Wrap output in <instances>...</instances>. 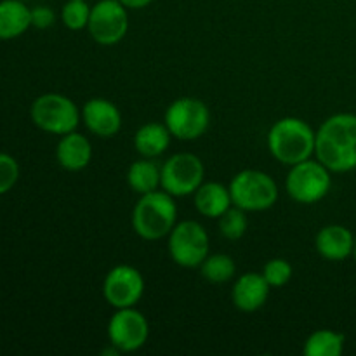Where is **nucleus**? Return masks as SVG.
I'll return each mask as SVG.
<instances>
[{
    "mask_svg": "<svg viewBox=\"0 0 356 356\" xmlns=\"http://www.w3.org/2000/svg\"><path fill=\"white\" fill-rule=\"evenodd\" d=\"M315 156L332 174L356 169V115L336 113L316 131Z\"/></svg>",
    "mask_w": 356,
    "mask_h": 356,
    "instance_id": "1",
    "label": "nucleus"
},
{
    "mask_svg": "<svg viewBox=\"0 0 356 356\" xmlns=\"http://www.w3.org/2000/svg\"><path fill=\"white\" fill-rule=\"evenodd\" d=\"M316 131L306 120L284 117L271 125L268 132V149L277 162L296 165L315 155Z\"/></svg>",
    "mask_w": 356,
    "mask_h": 356,
    "instance_id": "2",
    "label": "nucleus"
},
{
    "mask_svg": "<svg viewBox=\"0 0 356 356\" xmlns=\"http://www.w3.org/2000/svg\"><path fill=\"white\" fill-rule=\"evenodd\" d=\"M131 225L136 235L148 242L169 236L177 225V205L172 195L163 190L141 195L132 209Z\"/></svg>",
    "mask_w": 356,
    "mask_h": 356,
    "instance_id": "3",
    "label": "nucleus"
},
{
    "mask_svg": "<svg viewBox=\"0 0 356 356\" xmlns=\"http://www.w3.org/2000/svg\"><path fill=\"white\" fill-rule=\"evenodd\" d=\"M30 117L40 131L61 138L76 131L82 120V110L65 94L45 92L31 103Z\"/></svg>",
    "mask_w": 356,
    "mask_h": 356,
    "instance_id": "4",
    "label": "nucleus"
},
{
    "mask_svg": "<svg viewBox=\"0 0 356 356\" xmlns=\"http://www.w3.org/2000/svg\"><path fill=\"white\" fill-rule=\"evenodd\" d=\"M233 205L245 212H263L273 207L278 200L277 181L268 172L245 169L235 174L229 183Z\"/></svg>",
    "mask_w": 356,
    "mask_h": 356,
    "instance_id": "5",
    "label": "nucleus"
},
{
    "mask_svg": "<svg viewBox=\"0 0 356 356\" xmlns=\"http://www.w3.org/2000/svg\"><path fill=\"white\" fill-rule=\"evenodd\" d=\"M332 188V172L318 160H305L291 167L285 177L289 197L302 205L318 204Z\"/></svg>",
    "mask_w": 356,
    "mask_h": 356,
    "instance_id": "6",
    "label": "nucleus"
},
{
    "mask_svg": "<svg viewBox=\"0 0 356 356\" xmlns=\"http://www.w3.org/2000/svg\"><path fill=\"white\" fill-rule=\"evenodd\" d=\"M170 259L181 268H200L205 257L209 256V240L204 226L193 219L177 221L172 232L167 236Z\"/></svg>",
    "mask_w": 356,
    "mask_h": 356,
    "instance_id": "7",
    "label": "nucleus"
},
{
    "mask_svg": "<svg viewBox=\"0 0 356 356\" xmlns=\"http://www.w3.org/2000/svg\"><path fill=\"white\" fill-rule=\"evenodd\" d=\"M163 124L172 138L179 141H195L207 132L211 124L209 106L198 97L184 96L174 99L165 110Z\"/></svg>",
    "mask_w": 356,
    "mask_h": 356,
    "instance_id": "8",
    "label": "nucleus"
},
{
    "mask_svg": "<svg viewBox=\"0 0 356 356\" xmlns=\"http://www.w3.org/2000/svg\"><path fill=\"white\" fill-rule=\"evenodd\" d=\"M205 177L204 162L193 153H176L162 165L160 188L169 195L190 197L200 188Z\"/></svg>",
    "mask_w": 356,
    "mask_h": 356,
    "instance_id": "9",
    "label": "nucleus"
},
{
    "mask_svg": "<svg viewBox=\"0 0 356 356\" xmlns=\"http://www.w3.org/2000/svg\"><path fill=\"white\" fill-rule=\"evenodd\" d=\"M127 7L118 0H99L90 9L89 31L90 38L99 45H117L129 31Z\"/></svg>",
    "mask_w": 356,
    "mask_h": 356,
    "instance_id": "10",
    "label": "nucleus"
},
{
    "mask_svg": "<svg viewBox=\"0 0 356 356\" xmlns=\"http://www.w3.org/2000/svg\"><path fill=\"white\" fill-rule=\"evenodd\" d=\"M145 294V278L138 268L118 264L103 280V298L111 308H134Z\"/></svg>",
    "mask_w": 356,
    "mask_h": 356,
    "instance_id": "11",
    "label": "nucleus"
},
{
    "mask_svg": "<svg viewBox=\"0 0 356 356\" xmlns=\"http://www.w3.org/2000/svg\"><path fill=\"white\" fill-rule=\"evenodd\" d=\"M149 337V323L136 308L115 309L108 322V339L122 353L141 350Z\"/></svg>",
    "mask_w": 356,
    "mask_h": 356,
    "instance_id": "12",
    "label": "nucleus"
},
{
    "mask_svg": "<svg viewBox=\"0 0 356 356\" xmlns=\"http://www.w3.org/2000/svg\"><path fill=\"white\" fill-rule=\"evenodd\" d=\"M82 122L90 134L103 139L117 136L124 124L117 104L104 97H92L83 104Z\"/></svg>",
    "mask_w": 356,
    "mask_h": 356,
    "instance_id": "13",
    "label": "nucleus"
},
{
    "mask_svg": "<svg viewBox=\"0 0 356 356\" xmlns=\"http://www.w3.org/2000/svg\"><path fill=\"white\" fill-rule=\"evenodd\" d=\"M270 291L271 287L263 273L250 271V273L240 275L235 280L232 289V301L240 312L254 313L266 305Z\"/></svg>",
    "mask_w": 356,
    "mask_h": 356,
    "instance_id": "14",
    "label": "nucleus"
},
{
    "mask_svg": "<svg viewBox=\"0 0 356 356\" xmlns=\"http://www.w3.org/2000/svg\"><path fill=\"white\" fill-rule=\"evenodd\" d=\"M316 252L330 263H341L353 256L355 235L343 225L323 226L315 238Z\"/></svg>",
    "mask_w": 356,
    "mask_h": 356,
    "instance_id": "15",
    "label": "nucleus"
},
{
    "mask_svg": "<svg viewBox=\"0 0 356 356\" xmlns=\"http://www.w3.org/2000/svg\"><path fill=\"white\" fill-rule=\"evenodd\" d=\"M56 160L59 165L70 172H79L86 169L92 160V145L80 132L73 131L61 136L56 146Z\"/></svg>",
    "mask_w": 356,
    "mask_h": 356,
    "instance_id": "16",
    "label": "nucleus"
},
{
    "mask_svg": "<svg viewBox=\"0 0 356 356\" xmlns=\"http://www.w3.org/2000/svg\"><path fill=\"white\" fill-rule=\"evenodd\" d=\"M193 202L198 214L211 219H219L233 205L229 188L218 181H204L193 193Z\"/></svg>",
    "mask_w": 356,
    "mask_h": 356,
    "instance_id": "17",
    "label": "nucleus"
},
{
    "mask_svg": "<svg viewBox=\"0 0 356 356\" xmlns=\"http://www.w3.org/2000/svg\"><path fill=\"white\" fill-rule=\"evenodd\" d=\"M31 26V9L24 0H0V40H14Z\"/></svg>",
    "mask_w": 356,
    "mask_h": 356,
    "instance_id": "18",
    "label": "nucleus"
},
{
    "mask_svg": "<svg viewBox=\"0 0 356 356\" xmlns=\"http://www.w3.org/2000/svg\"><path fill=\"white\" fill-rule=\"evenodd\" d=\"M172 134L165 124L148 122L141 125L134 134V148L145 159H156L169 149Z\"/></svg>",
    "mask_w": 356,
    "mask_h": 356,
    "instance_id": "19",
    "label": "nucleus"
},
{
    "mask_svg": "<svg viewBox=\"0 0 356 356\" xmlns=\"http://www.w3.org/2000/svg\"><path fill=\"white\" fill-rule=\"evenodd\" d=\"M160 176H162V167L156 165L153 159L136 160L131 163L127 170V184L134 193L146 195L160 188Z\"/></svg>",
    "mask_w": 356,
    "mask_h": 356,
    "instance_id": "20",
    "label": "nucleus"
},
{
    "mask_svg": "<svg viewBox=\"0 0 356 356\" xmlns=\"http://www.w3.org/2000/svg\"><path fill=\"white\" fill-rule=\"evenodd\" d=\"M344 344H346L344 334L332 329H320L309 334L302 351L306 356H341Z\"/></svg>",
    "mask_w": 356,
    "mask_h": 356,
    "instance_id": "21",
    "label": "nucleus"
},
{
    "mask_svg": "<svg viewBox=\"0 0 356 356\" xmlns=\"http://www.w3.org/2000/svg\"><path fill=\"white\" fill-rule=\"evenodd\" d=\"M236 273V264L228 254H209L200 264V275L211 284H226Z\"/></svg>",
    "mask_w": 356,
    "mask_h": 356,
    "instance_id": "22",
    "label": "nucleus"
},
{
    "mask_svg": "<svg viewBox=\"0 0 356 356\" xmlns=\"http://www.w3.org/2000/svg\"><path fill=\"white\" fill-rule=\"evenodd\" d=\"M92 6L87 3V0H66L61 7V21L65 28L72 31L87 30Z\"/></svg>",
    "mask_w": 356,
    "mask_h": 356,
    "instance_id": "23",
    "label": "nucleus"
},
{
    "mask_svg": "<svg viewBox=\"0 0 356 356\" xmlns=\"http://www.w3.org/2000/svg\"><path fill=\"white\" fill-rule=\"evenodd\" d=\"M247 228H249V219H247V212L243 209L232 205L225 214L219 218V232L225 238L228 240H240L245 235Z\"/></svg>",
    "mask_w": 356,
    "mask_h": 356,
    "instance_id": "24",
    "label": "nucleus"
},
{
    "mask_svg": "<svg viewBox=\"0 0 356 356\" xmlns=\"http://www.w3.org/2000/svg\"><path fill=\"white\" fill-rule=\"evenodd\" d=\"M292 273V264L287 259H270L263 268V277L266 278V282L270 284L271 289H282L291 282Z\"/></svg>",
    "mask_w": 356,
    "mask_h": 356,
    "instance_id": "25",
    "label": "nucleus"
},
{
    "mask_svg": "<svg viewBox=\"0 0 356 356\" xmlns=\"http://www.w3.org/2000/svg\"><path fill=\"white\" fill-rule=\"evenodd\" d=\"M19 163L9 153L0 152V197L9 193L19 181Z\"/></svg>",
    "mask_w": 356,
    "mask_h": 356,
    "instance_id": "26",
    "label": "nucleus"
},
{
    "mask_svg": "<svg viewBox=\"0 0 356 356\" xmlns=\"http://www.w3.org/2000/svg\"><path fill=\"white\" fill-rule=\"evenodd\" d=\"M56 23L54 10L49 6H35L31 9V26L37 30H47Z\"/></svg>",
    "mask_w": 356,
    "mask_h": 356,
    "instance_id": "27",
    "label": "nucleus"
},
{
    "mask_svg": "<svg viewBox=\"0 0 356 356\" xmlns=\"http://www.w3.org/2000/svg\"><path fill=\"white\" fill-rule=\"evenodd\" d=\"M124 7H127L129 10H139V9H145L148 7L153 0H118Z\"/></svg>",
    "mask_w": 356,
    "mask_h": 356,
    "instance_id": "28",
    "label": "nucleus"
},
{
    "mask_svg": "<svg viewBox=\"0 0 356 356\" xmlns=\"http://www.w3.org/2000/svg\"><path fill=\"white\" fill-rule=\"evenodd\" d=\"M353 257H355V261H356V236H355V249H353Z\"/></svg>",
    "mask_w": 356,
    "mask_h": 356,
    "instance_id": "29",
    "label": "nucleus"
}]
</instances>
